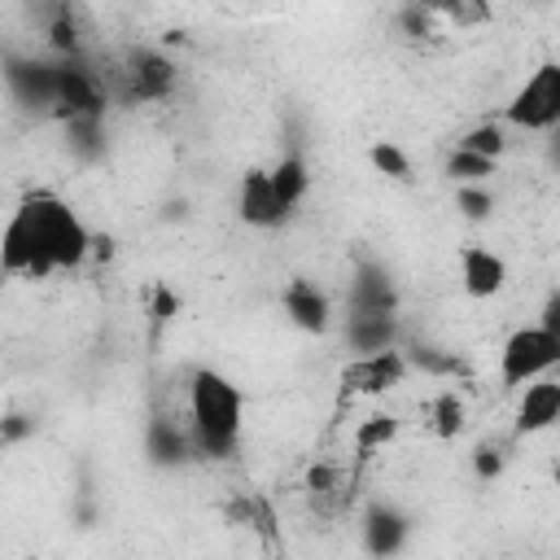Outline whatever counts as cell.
I'll list each match as a JSON object with an SVG mask.
<instances>
[{"label":"cell","mask_w":560,"mask_h":560,"mask_svg":"<svg viewBox=\"0 0 560 560\" xmlns=\"http://www.w3.org/2000/svg\"><path fill=\"white\" fill-rule=\"evenodd\" d=\"M96 236L83 228V219L57 197V192H31L9 232H4V271L44 280L52 271H70L92 254Z\"/></svg>","instance_id":"cell-1"},{"label":"cell","mask_w":560,"mask_h":560,"mask_svg":"<svg viewBox=\"0 0 560 560\" xmlns=\"http://www.w3.org/2000/svg\"><path fill=\"white\" fill-rule=\"evenodd\" d=\"M188 420L197 446L214 459H228L241 438V389L223 372L197 368L188 381Z\"/></svg>","instance_id":"cell-2"},{"label":"cell","mask_w":560,"mask_h":560,"mask_svg":"<svg viewBox=\"0 0 560 560\" xmlns=\"http://www.w3.org/2000/svg\"><path fill=\"white\" fill-rule=\"evenodd\" d=\"M503 118L521 131H556L560 127V61H542L512 92Z\"/></svg>","instance_id":"cell-3"},{"label":"cell","mask_w":560,"mask_h":560,"mask_svg":"<svg viewBox=\"0 0 560 560\" xmlns=\"http://www.w3.org/2000/svg\"><path fill=\"white\" fill-rule=\"evenodd\" d=\"M551 368H560V341L538 324L516 328L499 350V381L508 389H525L529 381H542Z\"/></svg>","instance_id":"cell-4"},{"label":"cell","mask_w":560,"mask_h":560,"mask_svg":"<svg viewBox=\"0 0 560 560\" xmlns=\"http://www.w3.org/2000/svg\"><path fill=\"white\" fill-rule=\"evenodd\" d=\"M402 376H407V359L398 354V346L394 350H376V354H354L341 368V385L350 394H368V398L402 385Z\"/></svg>","instance_id":"cell-5"},{"label":"cell","mask_w":560,"mask_h":560,"mask_svg":"<svg viewBox=\"0 0 560 560\" xmlns=\"http://www.w3.org/2000/svg\"><path fill=\"white\" fill-rule=\"evenodd\" d=\"M122 79H127V96L131 101H166L171 88H175V61L166 52H158V48H136L127 57Z\"/></svg>","instance_id":"cell-6"},{"label":"cell","mask_w":560,"mask_h":560,"mask_svg":"<svg viewBox=\"0 0 560 560\" xmlns=\"http://www.w3.org/2000/svg\"><path fill=\"white\" fill-rule=\"evenodd\" d=\"M236 214L249 223V228H276V223H284V206H280V197H276V188H271V171H262V166H249L245 171V179H241V192H236Z\"/></svg>","instance_id":"cell-7"},{"label":"cell","mask_w":560,"mask_h":560,"mask_svg":"<svg viewBox=\"0 0 560 560\" xmlns=\"http://www.w3.org/2000/svg\"><path fill=\"white\" fill-rule=\"evenodd\" d=\"M560 424V376L529 381L516 398V433H547Z\"/></svg>","instance_id":"cell-8"},{"label":"cell","mask_w":560,"mask_h":560,"mask_svg":"<svg viewBox=\"0 0 560 560\" xmlns=\"http://www.w3.org/2000/svg\"><path fill=\"white\" fill-rule=\"evenodd\" d=\"M459 284L468 298H499L508 284V262L486 245H464L459 249Z\"/></svg>","instance_id":"cell-9"},{"label":"cell","mask_w":560,"mask_h":560,"mask_svg":"<svg viewBox=\"0 0 560 560\" xmlns=\"http://www.w3.org/2000/svg\"><path fill=\"white\" fill-rule=\"evenodd\" d=\"M284 311H289V319H293L302 332H328V324H332L328 298H324L315 284H306V280H293V284L284 289Z\"/></svg>","instance_id":"cell-10"},{"label":"cell","mask_w":560,"mask_h":560,"mask_svg":"<svg viewBox=\"0 0 560 560\" xmlns=\"http://www.w3.org/2000/svg\"><path fill=\"white\" fill-rule=\"evenodd\" d=\"M350 315H394V289L389 276L376 267H363L350 284Z\"/></svg>","instance_id":"cell-11"},{"label":"cell","mask_w":560,"mask_h":560,"mask_svg":"<svg viewBox=\"0 0 560 560\" xmlns=\"http://www.w3.org/2000/svg\"><path fill=\"white\" fill-rule=\"evenodd\" d=\"M407 538V516L394 512V508H372L363 516V542L372 556H394Z\"/></svg>","instance_id":"cell-12"},{"label":"cell","mask_w":560,"mask_h":560,"mask_svg":"<svg viewBox=\"0 0 560 560\" xmlns=\"http://www.w3.org/2000/svg\"><path fill=\"white\" fill-rule=\"evenodd\" d=\"M394 315H350L346 324V341L354 354H376V350H394Z\"/></svg>","instance_id":"cell-13"},{"label":"cell","mask_w":560,"mask_h":560,"mask_svg":"<svg viewBox=\"0 0 560 560\" xmlns=\"http://www.w3.org/2000/svg\"><path fill=\"white\" fill-rule=\"evenodd\" d=\"M271 188H276V197H280V206L284 210H293L302 197H306V188H311V175H306V162L298 158V153H284L276 166H271Z\"/></svg>","instance_id":"cell-14"},{"label":"cell","mask_w":560,"mask_h":560,"mask_svg":"<svg viewBox=\"0 0 560 560\" xmlns=\"http://www.w3.org/2000/svg\"><path fill=\"white\" fill-rule=\"evenodd\" d=\"M464 420H468V411H464V398H459L455 389H442V394L429 402V429H433L438 438L464 433Z\"/></svg>","instance_id":"cell-15"},{"label":"cell","mask_w":560,"mask_h":560,"mask_svg":"<svg viewBox=\"0 0 560 560\" xmlns=\"http://www.w3.org/2000/svg\"><path fill=\"white\" fill-rule=\"evenodd\" d=\"M459 149H468V153H477V158H490V162H499L503 153H508V136H503V127L499 122H477V127H468L464 131V140H459Z\"/></svg>","instance_id":"cell-16"},{"label":"cell","mask_w":560,"mask_h":560,"mask_svg":"<svg viewBox=\"0 0 560 560\" xmlns=\"http://www.w3.org/2000/svg\"><path fill=\"white\" fill-rule=\"evenodd\" d=\"M494 171H499V162H490V158H477V153H468V149H455V153H451V162H446V175H451L459 188L486 184Z\"/></svg>","instance_id":"cell-17"},{"label":"cell","mask_w":560,"mask_h":560,"mask_svg":"<svg viewBox=\"0 0 560 560\" xmlns=\"http://www.w3.org/2000/svg\"><path fill=\"white\" fill-rule=\"evenodd\" d=\"M394 438H398V416H389V411H376V416H368V420L354 429V446H359V455H372V451L389 446Z\"/></svg>","instance_id":"cell-18"},{"label":"cell","mask_w":560,"mask_h":560,"mask_svg":"<svg viewBox=\"0 0 560 560\" xmlns=\"http://www.w3.org/2000/svg\"><path fill=\"white\" fill-rule=\"evenodd\" d=\"M368 158H372V166H376L381 175H389V179H398V184L411 179V162H407V153H402L394 140H376V144L368 149Z\"/></svg>","instance_id":"cell-19"},{"label":"cell","mask_w":560,"mask_h":560,"mask_svg":"<svg viewBox=\"0 0 560 560\" xmlns=\"http://www.w3.org/2000/svg\"><path fill=\"white\" fill-rule=\"evenodd\" d=\"M149 455H153V459H184V433L171 429L166 420H158V424L149 429Z\"/></svg>","instance_id":"cell-20"},{"label":"cell","mask_w":560,"mask_h":560,"mask_svg":"<svg viewBox=\"0 0 560 560\" xmlns=\"http://www.w3.org/2000/svg\"><path fill=\"white\" fill-rule=\"evenodd\" d=\"M455 206L464 210V219H486V214L494 210V197H490L481 184H472V188H459V192H455Z\"/></svg>","instance_id":"cell-21"},{"label":"cell","mask_w":560,"mask_h":560,"mask_svg":"<svg viewBox=\"0 0 560 560\" xmlns=\"http://www.w3.org/2000/svg\"><path fill=\"white\" fill-rule=\"evenodd\" d=\"M48 35H52V48H61V52H74V48H79V35H74V22H70V9H61V13H57V22L48 26Z\"/></svg>","instance_id":"cell-22"},{"label":"cell","mask_w":560,"mask_h":560,"mask_svg":"<svg viewBox=\"0 0 560 560\" xmlns=\"http://www.w3.org/2000/svg\"><path fill=\"white\" fill-rule=\"evenodd\" d=\"M538 328H542V332H551V337L560 341V289H556V293H547L542 315H538Z\"/></svg>","instance_id":"cell-23"},{"label":"cell","mask_w":560,"mask_h":560,"mask_svg":"<svg viewBox=\"0 0 560 560\" xmlns=\"http://www.w3.org/2000/svg\"><path fill=\"white\" fill-rule=\"evenodd\" d=\"M499 468H503V455H499L494 446H477V472H481V477H494Z\"/></svg>","instance_id":"cell-24"},{"label":"cell","mask_w":560,"mask_h":560,"mask_svg":"<svg viewBox=\"0 0 560 560\" xmlns=\"http://www.w3.org/2000/svg\"><path fill=\"white\" fill-rule=\"evenodd\" d=\"M551 162H556V166H560V127H556V131H551Z\"/></svg>","instance_id":"cell-25"}]
</instances>
